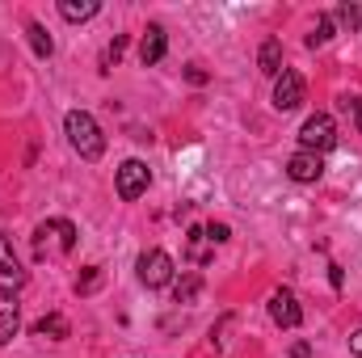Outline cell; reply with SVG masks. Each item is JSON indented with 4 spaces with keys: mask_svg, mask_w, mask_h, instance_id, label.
Returning <instances> with one entry per match:
<instances>
[{
    "mask_svg": "<svg viewBox=\"0 0 362 358\" xmlns=\"http://www.w3.org/2000/svg\"><path fill=\"white\" fill-rule=\"evenodd\" d=\"M72 249H76V224L72 219H47L34 228V258L38 262H55Z\"/></svg>",
    "mask_w": 362,
    "mask_h": 358,
    "instance_id": "6da1fadb",
    "label": "cell"
},
{
    "mask_svg": "<svg viewBox=\"0 0 362 358\" xmlns=\"http://www.w3.org/2000/svg\"><path fill=\"white\" fill-rule=\"evenodd\" d=\"M64 131H68V144H72L85 161H101L105 135H101V127H97V118H93L89 110H72V114L64 118Z\"/></svg>",
    "mask_w": 362,
    "mask_h": 358,
    "instance_id": "7a4b0ae2",
    "label": "cell"
},
{
    "mask_svg": "<svg viewBox=\"0 0 362 358\" xmlns=\"http://www.w3.org/2000/svg\"><path fill=\"white\" fill-rule=\"evenodd\" d=\"M299 144H303V152H329L333 144H337V122L329 118V114H312L303 127H299Z\"/></svg>",
    "mask_w": 362,
    "mask_h": 358,
    "instance_id": "3957f363",
    "label": "cell"
},
{
    "mask_svg": "<svg viewBox=\"0 0 362 358\" xmlns=\"http://www.w3.org/2000/svg\"><path fill=\"white\" fill-rule=\"evenodd\" d=\"M148 181H152V173H148L144 161H122L118 165V198L135 202L139 194H148Z\"/></svg>",
    "mask_w": 362,
    "mask_h": 358,
    "instance_id": "277c9868",
    "label": "cell"
},
{
    "mask_svg": "<svg viewBox=\"0 0 362 358\" xmlns=\"http://www.w3.org/2000/svg\"><path fill=\"white\" fill-rule=\"evenodd\" d=\"M169 278H173V258L165 249H148L139 258V282L144 287H165Z\"/></svg>",
    "mask_w": 362,
    "mask_h": 358,
    "instance_id": "5b68a950",
    "label": "cell"
},
{
    "mask_svg": "<svg viewBox=\"0 0 362 358\" xmlns=\"http://www.w3.org/2000/svg\"><path fill=\"white\" fill-rule=\"evenodd\" d=\"M270 316H274V325H282V329H299L303 308H299L295 291H286V287H278V291H274V295H270Z\"/></svg>",
    "mask_w": 362,
    "mask_h": 358,
    "instance_id": "8992f818",
    "label": "cell"
},
{
    "mask_svg": "<svg viewBox=\"0 0 362 358\" xmlns=\"http://www.w3.org/2000/svg\"><path fill=\"white\" fill-rule=\"evenodd\" d=\"M299 101H303V76H299V72H291V68H282V76L274 81V110L291 114Z\"/></svg>",
    "mask_w": 362,
    "mask_h": 358,
    "instance_id": "52a82bcc",
    "label": "cell"
},
{
    "mask_svg": "<svg viewBox=\"0 0 362 358\" xmlns=\"http://www.w3.org/2000/svg\"><path fill=\"white\" fill-rule=\"evenodd\" d=\"M25 282V270H21V262H17V253H13V241L8 236H0V291H17Z\"/></svg>",
    "mask_w": 362,
    "mask_h": 358,
    "instance_id": "ba28073f",
    "label": "cell"
},
{
    "mask_svg": "<svg viewBox=\"0 0 362 358\" xmlns=\"http://www.w3.org/2000/svg\"><path fill=\"white\" fill-rule=\"evenodd\" d=\"M286 173H291V181H303V185H308V181H320L325 161H320L316 152H303V148H299V152L286 161Z\"/></svg>",
    "mask_w": 362,
    "mask_h": 358,
    "instance_id": "9c48e42d",
    "label": "cell"
},
{
    "mask_svg": "<svg viewBox=\"0 0 362 358\" xmlns=\"http://www.w3.org/2000/svg\"><path fill=\"white\" fill-rule=\"evenodd\" d=\"M165 30L160 25H148L144 30V42H139V59H144V68H152V64H160L165 59Z\"/></svg>",
    "mask_w": 362,
    "mask_h": 358,
    "instance_id": "30bf717a",
    "label": "cell"
},
{
    "mask_svg": "<svg viewBox=\"0 0 362 358\" xmlns=\"http://www.w3.org/2000/svg\"><path fill=\"white\" fill-rule=\"evenodd\" d=\"M17 329H21L17 299H13L8 291H0V346H4V342H13V337H17Z\"/></svg>",
    "mask_w": 362,
    "mask_h": 358,
    "instance_id": "8fae6325",
    "label": "cell"
},
{
    "mask_svg": "<svg viewBox=\"0 0 362 358\" xmlns=\"http://www.w3.org/2000/svg\"><path fill=\"white\" fill-rule=\"evenodd\" d=\"M257 64H262V72H266V76H274V81L282 76V42H278V38H266V42H262Z\"/></svg>",
    "mask_w": 362,
    "mask_h": 358,
    "instance_id": "7c38bea8",
    "label": "cell"
},
{
    "mask_svg": "<svg viewBox=\"0 0 362 358\" xmlns=\"http://www.w3.org/2000/svg\"><path fill=\"white\" fill-rule=\"evenodd\" d=\"M97 13H101L97 0H59V17H64V21H89Z\"/></svg>",
    "mask_w": 362,
    "mask_h": 358,
    "instance_id": "4fadbf2b",
    "label": "cell"
},
{
    "mask_svg": "<svg viewBox=\"0 0 362 358\" xmlns=\"http://www.w3.org/2000/svg\"><path fill=\"white\" fill-rule=\"evenodd\" d=\"M185 253H189L194 266H206V258H211V241H206L202 228H189V232H185Z\"/></svg>",
    "mask_w": 362,
    "mask_h": 358,
    "instance_id": "5bb4252c",
    "label": "cell"
},
{
    "mask_svg": "<svg viewBox=\"0 0 362 358\" xmlns=\"http://www.w3.org/2000/svg\"><path fill=\"white\" fill-rule=\"evenodd\" d=\"M34 333H38V337H51V342H64V337H68V321H64L59 312H47V316L34 325Z\"/></svg>",
    "mask_w": 362,
    "mask_h": 358,
    "instance_id": "9a60e30c",
    "label": "cell"
},
{
    "mask_svg": "<svg viewBox=\"0 0 362 358\" xmlns=\"http://www.w3.org/2000/svg\"><path fill=\"white\" fill-rule=\"evenodd\" d=\"M25 34H30V47H34V55H38V59H47V55L55 51V42H51V34H47V30H42L38 21H30V30H25Z\"/></svg>",
    "mask_w": 362,
    "mask_h": 358,
    "instance_id": "2e32d148",
    "label": "cell"
},
{
    "mask_svg": "<svg viewBox=\"0 0 362 358\" xmlns=\"http://www.w3.org/2000/svg\"><path fill=\"white\" fill-rule=\"evenodd\" d=\"M198 287H202V278H198V274H185V278H181L177 287H173V295H177V304H189V299L198 295Z\"/></svg>",
    "mask_w": 362,
    "mask_h": 358,
    "instance_id": "e0dca14e",
    "label": "cell"
},
{
    "mask_svg": "<svg viewBox=\"0 0 362 358\" xmlns=\"http://www.w3.org/2000/svg\"><path fill=\"white\" fill-rule=\"evenodd\" d=\"M333 38V17H316V30L308 34V47H325Z\"/></svg>",
    "mask_w": 362,
    "mask_h": 358,
    "instance_id": "ac0fdd59",
    "label": "cell"
},
{
    "mask_svg": "<svg viewBox=\"0 0 362 358\" xmlns=\"http://www.w3.org/2000/svg\"><path fill=\"white\" fill-rule=\"evenodd\" d=\"M97 287H101V266H89L81 278H76V291H81V295H89V291H97Z\"/></svg>",
    "mask_w": 362,
    "mask_h": 358,
    "instance_id": "d6986e66",
    "label": "cell"
},
{
    "mask_svg": "<svg viewBox=\"0 0 362 358\" xmlns=\"http://www.w3.org/2000/svg\"><path fill=\"white\" fill-rule=\"evenodd\" d=\"M337 21H346L350 30H362V13L354 4H341V8H337Z\"/></svg>",
    "mask_w": 362,
    "mask_h": 358,
    "instance_id": "ffe728a7",
    "label": "cell"
},
{
    "mask_svg": "<svg viewBox=\"0 0 362 358\" xmlns=\"http://www.w3.org/2000/svg\"><path fill=\"white\" fill-rule=\"evenodd\" d=\"M202 232H206V241H211V245H223V241L232 236V232H228V224H215V219H211Z\"/></svg>",
    "mask_w": 362,
    "mask_h": 358,
    "instance_id": "44dd1931",
    "label": "cell"
},
{
    "mask_svg": "<svg viewBox=\"0 0 362 358\" xmlns=\"http://www.w3.org/2000/svg\"><path fill=\"white\" fill-rule=\"evenodd\" d=\"M122 51H127V38L118 34V38H114V42L105 47V64H118V59H122Z\"/></svg>",
    "mask_w": 362,
    "mask_h": 358,
    "instance_id": "7402d4cb",
    "label": "cell"
},
{
    "mask_svg": "<svg viewBox=\"0 0 362 358\" xmlns=\"http://www.w3.org/2000/svg\"><path fill=\"white\" fill-rule=\"evenodd\" d=\"M346 110L354 114V127L362 131V97H350V101H346Z\"/></svg>",
    "mask_w": 362,
    "mask_h": 358,
    "instance_id": "603a6c76",
    "label": "cell"
},
{
    "mask_svg": "<svg viewBox=\"0 0 362 358\" xmlns=\"http://www.w3.org/2000/svg\"><path fill=\"white\" fill-rule=\"evenodd\" d=\"M350 350L362 358V329H354V333H350Z\"/></svg>",
    "mask_w": 362,
    "mask_h": 358,
    "instance_id": "cb8c5ba5",
    "label": "cell"
},
{
    "mask_svg": "<svg viewBox=\"0 0 362 358\" xmlns=\"http://www.w3.org/2000/svg\"><path fill=\"white\" fill-rule=\"evenodd\" d=\"M291 354H295V358H308V354H312V346H308V342H295V346H291Z\"/></svg>",
    "mask_w": 362,
    "mask_h": 358,
    "instance_id": "d4e9b609",
    "label": "cell"
}]
</instances>
